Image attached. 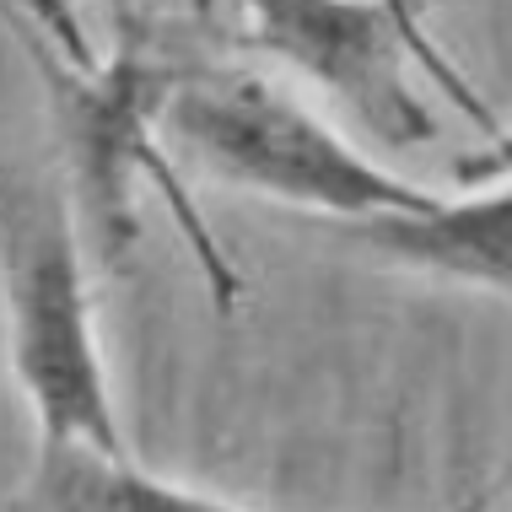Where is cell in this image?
Masks as SVG:
<instances>
[{
  "mask_svg": "<svg viewBox=\"0 0 512 512\" xmlns=\"http://www.w3.org/2000/svg\"><path fill=\"white\" fill-rule=\"evenodd\" d=\"M0 297L17 389L38 426V453H114L130 459L98 318H92L81 227L60 184L0 178Z\"/></svg>",
  "mask_w": 512,
  "mask_h": 512,
  "instance_id": "6da1fadb",
  "label": "cell"
},
{
  "mask_svg": "<svg viewBox=\"0 0 512 512\" xmlns=\"http://www.w3.org/2000/svg\"><path fill=\"white\" fill-rule=\"evenodd\" d=\"M162 124L178 151L216 184L329 216L340 227L389 211H421L437 200L426 184H410L372 162L297 92L265 76L221 71L178 81L162 98Z\"/></svg>",
  "mask_w": 512,
  "mask_h": 512,
  "instance_id": "7a4b0ae2",
  "label": "cell"
},
{
  "mask_svg": "<svg viewBox=\"0 0 512 512\" xmlns=\"http://www.w3.org/2000/svg\"><path fill=\"white\" fill-rule=\"evenodd\" d=\"M227 6L243 49L275 54L281 65L302 71L318 92H329L362 124L372 141L415 146L426 135H437L432 108L410 81V54L432 60L448 76V87L459 92V103L496 135L491 114L426 49V38L415 33L410 11L399 0H227Z\"/></svg>",
  "mask_w": 512,
  "mask_h": 512,
  "instance_id": "3957f363",
  "label": "cell"
},
{
  "mask_svg": "<svg viewBox=\"0 0 512 512\" xmlns=\"http://www.w3.org/2000/svg\"><path fill=\"white\" fill-rule=\"evenodd\" d=\"M372 254L399 259L410 270H432L442 281H464L512 302V173L486 178V189L464 200L437 195L421 211H389L345 227Z\"/></svg>",
  "mask_w": 512,
  "mask_h": 512,
  "instance_id": "277c9868",
  "label": "cell"
},
{
  "mask_svg": "<svg viewBox=\"0 0 512 512\" xmlns=\"http://www.w3.org/2000/svg\"><path fill=\"white\" fill-rule=\"evenodd\" d=\"M17 507H60V512H243L221 491H195L184 480H168L141 459L114 453H38L33 475L17 496Z\"/></svg>",
  "mask_w": 512,
  "mask_h": 512,
  "instance_id": "5b68a950",
  "label": "cell"
},
{
  "mask_svg": "<svg viewBox=\"0 0 512 512\" xmlns=\"http://www.w3.org/2000/svg\"><path fill=\"white\" fill-rule=\"evenodd\" d=\"M0 6H11V17H27L44 38H54L71 60H87V38H81V27L71 17V0H0Z\"/></svg>",
  "mask_w": 512,
  "mask_h": 512,
  "instance_id": "8992f818",
  "label": "cell"
}]
</instances>
